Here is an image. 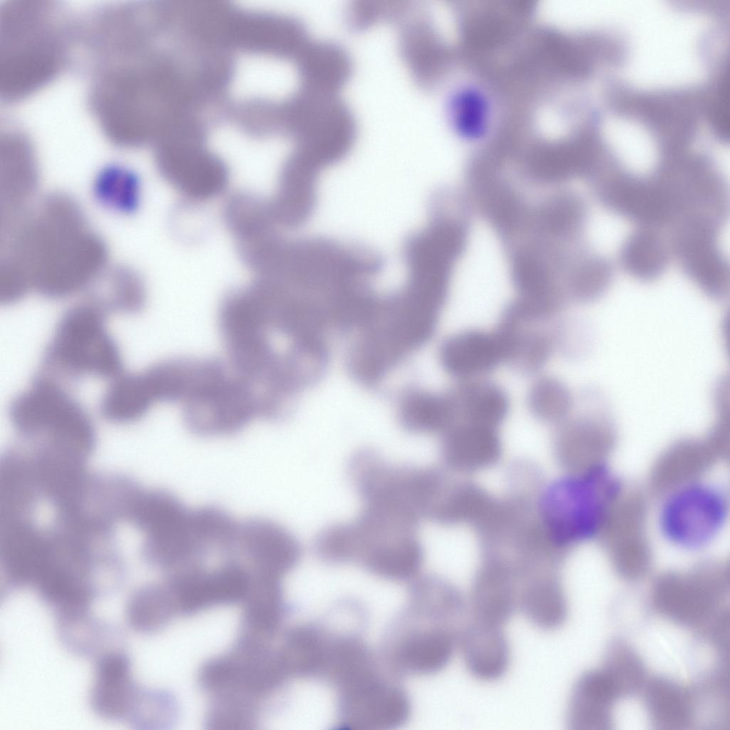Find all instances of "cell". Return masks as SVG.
I'll list each match as a JSON object with an SVG mask.
<instances>
[{"label": "cell", "mask_w": 730, "mask_h": 730, "mask_svg": "<svg viewBox=\"0 0 730 730\" xmlns=\"http://www.w3.org/2000/svg\"><path fill=\"white\" fill-rule=\"evenodd\" d=\"M269 639L241 631L225 653L204 662L197 681L209 697H228L264 704L279 692L289 677Z\"/></svg>", "instance_id": "cell-5"}, {"label": "cell", "mask_w": 730, "mask_h": 730, "mask_svg": "<svg viewBox=\"0 0 730 730\" xmlns=\"http://www.w3.org/2000/svg\"><path fill=\"white\" fill-rule=\"evenodd\" d=\"M348 473L363 501L408 516L431 519L442 496L441 475L435 469L385 461L371 448L355 452Z\"/></svg>", "instance_id": "cell-4"}, {"label": "cell", "mask_w": 730, "mask_h": 730, "mask_svg": "<svg viewBox=\"0 0 730 730\" xmlns=\"http://www.w3.org/2000/svg\"><path fill=\"white\" fill-rule=\"evenodd\" d=\"M689 231L680 248L691 276L711 297L724 296L727 289L726 275L712 245L710 229L692 227Z\"/></svg>", "instance_id": "cell-28"}, {"label": "cell", "mask_w": 730, "mask_h": 730, "mask_svg": "<svg viewBox=\"0 0 730 730\" xmlns=\"http://www.w3.org/2000/svg\"><path fill=\"white\" fill-rule=\"evenodd\" d=\"M332 644L317 627L297 625L284 633L277 652L288 677H314L326 674Z\"/></svg>", "instance_id": "cell-25"}, {"label": "cell", "mask_w": 730, "mask_h": 730, "mask_svg": "<svg viewBox=\"0 0 730 730\" xmlns=\"http://www.w3.org/2000/svg\"><path fill=\"white\" fill-rule=\"evenodd\" d=\"M400 421L412 433L446 431L456 423L454 404L448 391L408 393L400 405Z\"/></svg>", "instance_id": "cell-31"}, {"label": "cell", "mask_w": 730, "mask_h": 730, "mask_svg": "<svg viewBox=\"0 0 730 730\" xmlns=\"http://www.w3.org/2000/svg\"><path fill=\"white\" fill-rule=\"evenodd\" d=\"M92 191L103 207L118 214H131L140 206L142 184L134 170L113 164L104 167L96 174Z\"/></svg>", "instance_id": "cell-32"}, {"label": "cell", "mask_w": 730, "mask_h": 730, "mask_svg": "<svg viewBox=\"0 0 730 730\" xmlns=\"http://www.w3.org/2000/svg\"><path fill=\"white\" fill-rule=\"evenodd\" d=\"M1 226L25 215L38 200L39 175L32 150L26 145L6 144L1 160Z\"/></svg>", "instance_id": "cell-15"}, {"label": "cell", "mask_w": 730, "mask_h": 730, "mask_svg": "<svg viewBox=\"0 0 730 730\" xmlns=\"http://www.w3.org/2000/svg\"><path fill=\"white\" fill-rule=\"evenodd\" d=\"M602 670L619 698L634 694L645 684L647 672L643 660L630 645L621 640L609 644Z\"/></svg>", "instance_id": "cell-34"}, {"label": "cell", "mask_w": 730, "mask_h": 730, "mask_svg": "<svg viewBox=\"0 0 730 730\" xmlns=\"http://www.w3.org/2000/svg\"><path fill=\"white\" fill-rule=\"evenodd\" d=\"M449 392L455 407L456 423L496 428L508 415V396L495 383L481 379L460 381Z\"/></svg>", "instance_id": "cell-23"}, {"label": "cell", "mask_w": 730, "mask_h": 730, "mask_svg": "<svg viewBox=\"0 0 730 730\" xmlns=\"http://www.w3.org/2000/svg\"><path fill=\"white\" fill-rule=\"evenodd\" d=\"M205 725L214 730H241L256 728L262 709L250 703L226 698H210Z\"/></svg>", "instance_id": "cell-36"}, {"label": "cell", "mask_w": 730, "mask_h": 730, "mask_svg": "<svg viewBox=\"0 0 730 730\" xmlns=\"http://www.w3.org/2000/svg\"><path fill=\"white\" fill-rule=\"evenodd\" d=\"M728 508L727 498L719 487L701 481L687 483L663 502L659 513L662 533L685 550L702 548L723 528Z\"/></svg>", "instance_id": "cell-7"}, {"label": "cell", "mask_w": 730, "mask_h": 730, "mask_svg": "<svg viewBox=\"0 0 730 730\" xmlns=\"http://www.w3.org/2000/svg\"><path fill=\"white\" fill-rule=\"evenodd\" d=\"M528 406L539 421L546 423L564 421L571 412L573 399L567 387L558 379L544 376L538 378L528 392Z\"/></svg>", "instance_id": "cell-35"}, {"label": "cell", "mask_w": 730, "mask_h": 730, "mask_svg": "<svg viewBox=\"0 0 730 730\" xmlns=\"http://www.w3.org/2000/svg\"><path fill=\"white\" fill-rule=\"evenodd\" d=\"M107 314L88 299L68 309L46 351L43 373L57 379L85 376L113 379L120 374L122 357L106 328Z\"/></svg>", "instance_id": "cell-3"}, {"label": "cell", "mask_w": 730, "mask_h": 730, "mask_svg": "<svg viewBox=\"0 0 730 730\" xmlns=\"http://www.w3.org/2000/svg\"><path fill=\"white\" fill-rule=\"evenodd\" d=\"M153 404L143 371L121 373L111 380L103 396L101 411L111 422L128 423L143 417Z\"/></svg>", "instance_id": "cell-30"}, {"label": "cell", "mask_w": 730, "mask_h": 730, "mask_svg": "<svg viewBox=\"0 0 730 730\" xmlns=\"http://www.w3.org/2000/svg\"><path fill=\"white\" fill-rule=\"evenodd\" d=\"M1 231V258L18 266L31 289L47 298L88 290L108 265L104 240L78 202L63 192L40 198Z\"/></svg>", "instance_id": "cell-1"}, {"label": "cell", "mask_w": 730, "mask_h": 730, "mask_svg": "<svg viewBox=\"0 0 730 730\" xmlns=\"http://www.w3.org/2000/svg\"><path fill=\"white\" fill-rule=\"evenodd\" d=\"M249 589L242 601L241 630L271 639L287 612L282 578L250 568Z\"/></svg>", "instance_id": "cell-21"}, {"label": "cell", "mask_w": 730, "mask_h": 730, "mask_svg": "<svg viewBox=\"0 0 730 730\" xmlns=\"http://www.w3.org/2000/svg\"><path fill=\"white\" fill-rule=\"evenodd\" d=\"M250 567L239 557H226L213 567L201 565L167 575L178 615L242 602L249 589Z\"/></svg>", "instance_id": "cell-8"}, {"label": "cell", "mask_w": 730, "mask_h": 730, "mask_svg": "<svg viewBox=\"0 0 730 730\" xmlns=\"http://www.w3.org/2000/svg\"><path fill=\"white\" fill-rule=\"evenodd\" d=\"M664 252L659 240L653 234L641 232L627 243L624 260L635 275L650 278L657 275L664 262Z\"/></svg>", "instance_id": "cell-37"}, {"label": "cell", "mask_w": 730, "mask_h": 730, "mask_svg": "<svg viewBox=\"0 0 730 730\" xmlns=\"http://www.w3.org/2000/svg\"><path fill=\"white\" fill-rule=\"evenodd\" d=\"M619 698L613 685L602 672L590 670L577 680L566 711V724L572 730L609 729L612 709Z\"/></svg>", "instance_id": "cell-19"}, {"label": "cell", "mask_w": 730, "mask_h": 730, "mask_svg": "<svg viewBox=\"0 0 730 730\" xmlns=\"http://www.w3.org/2000/svg\"><path fill=\"white\" fill-rule=\"evenodd\" d=\"M156 163L163 178L190 200L215 198L228 185V168L212 153L178 155L160 150Z\"/></svg>", "instance_id": "cell-12"}, {"label": "cell", "mask_w": 730, "mask_h": 730, "mask_svg": "<svg viewBox=\"0 0 730 730\" xmlns=\"http://www.w3.org/2000/svg\"><path fill=\"white\" fill-rule=\"evenodd\" d=\"M506 569L490 567L476 575L471 589L473 620L502 627L518 607L519 589Z\"/></svg>", "instance_id": "cell-22"}, {"label": "cell", "mask_w": 730, "mask_h": 730, "mask_svg": "<svg viewBox=\"0 0 730 730\" xmlns=\"http://www.w3.org/2000/svg\"><path fill=\"white\" fill-rule=\"evenodd\" d=\"M446 372L457 380L480 379L504 363L500 339L494 330L468 329L447 337L439 349Z\"/></svg>", "instance_id": "cell-13"}, {"label": "cell", "mask_w": 730, "mask_h": 730, "mask_svg": "<svg viewBox=\"0 0 730 730\" xmlns=\"http://www.w3.org/2000/svg\"><path fill=\"white\" fill-rule=\"evenodd\" d=\"M352 520L331 524L316 535L314 552L332 564L355 563L387 580L413 579L423 561L419 522L391 510L363 504Z\"/></svg>", "instance_id": "cell-2"}, {"label": "cell", "mask_w": 730, "mask_h": 730, "mask_svg": "<svg viewBox=\"0 0 730 730\" xmlns=\"http://www.w3.org/2000/svg\"><path fill=\"white\" fill-rule=\"evenodd\" d=\"M727 589V580L721 573L699 572L687 577L667 575L654 584L652 602L668 620L694 627L713 617Z\"/></svg>", "instance_id": "cell-10"}, {"label": "cell", "mask_w": 730, "mask_h": 730, "mask_svg": "<svg viewBox=\"0 0 730 730\" xmlns=\"http://www.w3.org/2000/svg\"><path fill=\"white\" fill-rule=\"evenodd\" d=\"M413 612L424 620L457 632L466 614L462 592L451 583L436 576H425L412 587Z\"/></svg>", "instance_id": "cell-26"}, {"label": "cell", "mask_w": 730, "mask_h": 730, "mask_svg": "<svg viewBox=\"0 0 730 730\" xmlns=\"http://www.w3.org/2000/svg\"><path fill=\"white\" fill-rule=\"evenodd\" d=\"M338 687L340 719L349 727H394L408 715L409 703L404 692L383 678L376 664L359 669Z\"/></svg>", "instance_id": "cell-9"}, {"label": "cell", "mask_w": 730, "mask_h": 730, "mask_svg": "<svg viewBox=\"0 0 730 730\" xmlns=\"http://www.w3.org/2000/svg\"><path fill=\"white\" fill-rule=\"evenodd\" d=\"M458 642L469 672L483 681L500 678L510 662V647L501 627L473 620L461 628Z\"/></svg>", "instance_id": "cell-20"}, {"label": "cell", "mask_w": 730, "mask_h": 730, "mask_svg": "<svg viewBox=\"0 0 730 730\" xmlns=\"http://www.w3.org/2000/svg\"><path fill=\"white\" fill-rule=\"evenodd\" d=\"M319 175L318 171L293 155L284 162L276 192L269 200L282 229L300 227L312 217L317 204Z\"/></svg>", "instance_id": "cell-14"}, {"label": "cell", "mask_w": 730, "mask_h": 730, "mask_svg": "<svg viewBox=\"0 0 730 730\" xmlns=\"http://www.w3.org/2000/svg\"><path fill=\"white\" fill-rule=\"evenodd\" d=\"M543 322L521 318L505 309L495 329L504 353V363L523 375L538 372L553 349V336L537 329Z\"/></svg>", "instance_id": "cell-17"}, {"label": "cell", "mask_w": 730, "mask_h": 730, "mask_svg": "<svg viewBox=\"0 0 730 730\" xmlns=\"http://www.w3.org/2000/svg\"><path fill=\"white\" fill-rule=\"evenodd\" d=\"M644 704L657 729L682 730L695 717L694 693L666 677L655 676L644 684Z\"/></svg>", "instance_id": "cell-24"}, {"label": "cell", "mask_w": 730, "mask_h": 730, "mask_svg": "<svg viewBox=\"0 0 730 730\" xmlns=\"http://www.w3.org/2000/svg\"><path fill=\"white\" fill-rule=\"evenodd\" d=\"M177 615L173 596L165 582L139 589L132 595L126 610L130 627L142 633L160 631Z\"/></svg>", "instance_id": "cell-33"}, {"label": "cell", "mask_w": 730, "mask_h": 730, "mask_svg": "<svg viewBox=\"0 0 730 730\" xmlns=\"http://www.w3.org/2000/svg\"><path fill=\"white\" fill-rule=\"evenodd\" d=\"M235 552L251 568L282 578L300 561L297 538L280 524L254 518L239 523Z\"/></svg>", "instance_id": "cell-11"}, {"label": "cell", "mask_w": 730, "mask_h": 730, "mask_svg": "<svg viewBox=\"0 0 730 730\" xmlns=\"http://www.w3.org/2000/svg\"><path fill=\"white\" fill-rule=\"evenodd\" d=\"M518 607L533 624L545 630L560 627L567 615L565 592L553 576L534 578L521 587Z\"/></svg>", "instance_id": "cell-29"}, {"label": "cell", "mask_w": 730, "mask_h": 730, "mask_svg": "<svg viewBox=\"0 0 730 730\" xmlns=\"http://www.w3.org/2000/svg\"><path fill=\"white\" fill-rule=\"evenodd\" d=\"M553 490V528L566 543L595 538L619 498L621 484L602 463L559 481Z\"/></svg>", "instance_id": "cell-6"}, {"label": "cell", "mask_w": 730, "mask_h": 730, "mask_svg": "<svg viewBox=\"0 0 730 730\" xmlns=\"http://www.w3.org/2000/svg\"><path fill=\"white\" fill-rule=\"evenodd\" d=\"M140 692L124 654L107 652L99 658L91 693L92 706L98 714L110 719H130Z\"/></svg>", "instance_id": "cell-16"}, {"label": "cell", "mask_w": 730, "mask_h": 730, "mask_svg": "<svg viewBox=\"0 0 730 730\" xmlns=\"http://www.w3.org/2000/svg\"><path fill=\"white\" fill-rule=\"evenodd\" d=\"M88 290V299L107 313H136L146 301V289L142 277L125 265L108 264Z\"/></svg>", "instance_id": "cell-27"}, {"label": "cell", "mask_w": 730, "mask_h": 730, "mask_svg": "<svg viewBox=\"0 0 730 730\" xmlns=\"http://www.w3.org/2000/svg\"><path fill=\"white\" fill-rule=\"evenodd\" d=\"M412 629L399 639L394 650V662L399 669L413 673H436L451 661L458 632L428 623Z\"/></svg>", "instance_id": "cell-18"}]
</instances>
